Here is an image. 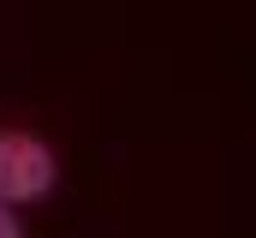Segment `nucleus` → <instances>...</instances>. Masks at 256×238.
Instances as JSON below:
<instances>
[{
	"label": "nucleus",
	"mask_w": 256,
	"mask_h": 238,
	"mask_svg": "<svg viewBox=\"0 0 256 238\" xmlns=\"http://www.w3.org/2000/svg\"><path fill=\"white\" fill-rule=\"evenodd\" d=\"M54 178H60V167H54V149H48L42 137H30V131H0V208L48 196Z\"/></svg>",
	"instance_id": "1"
},
{
	"label": "nucleus",
	"mask_w": 256,
	"mask_h": 238,
	"mask_svg": "<svg viewBox=\"0 0 256 238\" xmlns=\"http://www.w3.org/2000/svg\"><path fill=\"white\" fill-rule=\"evenodd\" d=\"M0 238H24V226H18V214H12V208H0Z\"/></svg>",
	"instance_id": "2"
}]
</instances>
